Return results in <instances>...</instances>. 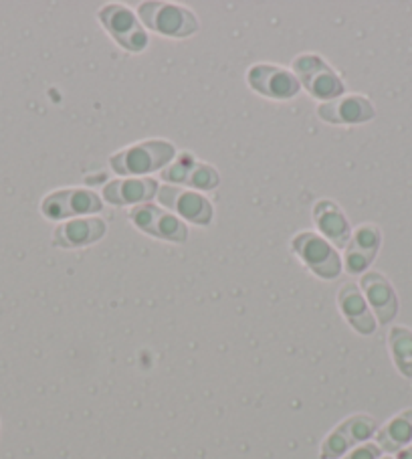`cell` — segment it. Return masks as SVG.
I'll return each mask as SVG.
<instances>
[{
    "instance_id": "6da1fadb",
    "label": "cell",
    "mask_w": 412,
    "mask_h": 459,
    "mask_svg": "<svg viewBox=\"0 0 412 459\" xmlns=\"http://www.w3.org/2000/svg\"><path fill=\"white\" fill-rule=\"evenodd\" d=\"M174 158H176V148L166 140H146L140 144L122 148L109 158L112 170L122 174L125 178L144 177L148 172L164 170Z\"/></svg>"
},
{
    "instance_id": "7a4b0ae2",
    "label": "cell",
    "mask_w": 412,
    "mask_h": 459,
    "mask_svg": "<svg viewBox=\"0 0 412 459\" xmlns=\"http://www.w3.org/2000/svg\"><path fill=\"white\" fill-rule=\"evenodd\" d=\"M291 74L299 79V83L309 91V96L320 100L322 104L342 98L346 91V85L339 75L315 53L297 55L291 61Z\"/></svg>"
},
{
    "instance_id": "3957f363",
    "label": "cell",
    "mask_w": 412,
    "mask_h": 459,
    "mask_svg": "<svg viewBox=\"0 0 412 459\" xmlns=\"http://www.w3.org/2000/svg\"><path fill=\"white\" fill-rule=\"evenodd\" d=\"M291 249L296 251L301 264H305L309 272L322 280H336L342 273V259L338 249L320 233H297L291 241Z\"/></svg>"
},
{
    "instance_id": "277c9868",
    "label": "cell",
    "mask_w": 412,
    "mask_h": 459,
    "mask_svg": "<svg viewBox=\"0 0 412 459\" xmlns=\"http://www.w3.org/2000/svg\"><path fill=\"white\" fill-rule=\"evenodd\" d=\"M140 21L154 33L170 39H186L198 30L196 14L174 3L140 4Z\"/></svg>"
},
{
    "instance_id": "5b68a950",
    "label": "cell",
    "mask_w": 412,
    "mask_h": 459,
    "mask_svg": "<svg viewBox=\"0 0 412 459\" xmlns=\"http://www.w3.org/2000/svg\"><path fill=\"white\" fill-rule=\"evenodd\" d=\"M103 209L98 193L90 188H63L47 195L41 201V212L51 221H69L77 217H91Z\"/></svg>"
},
{
    "instance_id": "8992f818",
    "label": "cell",
    "mask_w": 412,
    "mask_h": 459,
    "mask_svg": "<svg viewBox=\"0 0 412 459\" xmlns=\"http://www.w3.org/2000/svg\"><path fill=\"white\" fill-rule=\"evenodd\" d=\"M158 201H160L166 211H170L182 221L194 225H210L212 217H215V209L212 203L206 199L202 193L193 191V188L164 185L158 188Z\"/></svg>"
},
{
    "instance_id": "52a82bcc",
    "label": "cell",
    "mask_w": 412,
    "mask_h": 459,
    "mask_svg": "<svg viewBox=\"0 0 412 459\" xmlns=\"http://www.w3.org/2000/svg\"><path fill=\"white\" fill-rule=\"evenodd\" d=\"M160 178L168 185L193 188V191H215L220 185V174L215 166L196 160L193 152H180L160 172Z\"/></svg>"
},
{
    "instance_id": "ba28073f",
    "label": "cell",
    "mask_w": 412,
    "mask_h": 459,
    "mask_svg": "<svg viewBox=\"0 0 412 459\" xmlns=\"http://www.w3.org/2000/svg\"><path fill=\"white\" fill-rule=\"evenodd\" d=\"M98 19L107 30L109 35L116 39V43L124 47L125 51L140 53L148 47V33L142 27L136 14H133L128 6L122 4H106L101 6L98 13Z\"/></svg>"
},
{
    "instance_id": "9c48e42d",
    "label": "cell",
    "mask_w": 412,
    "mask_h": 459,
    "mask_svg": "<svg viewBox=\"0 0 412 459\" xmlns=\"http://www.w3.org/2000/svg\"><path fill=\"white\" fill-rule=\"evenodd\" d=\"M130 219L142 233L156 239L170 243H185L188 239V227L174 212L162 207H156L152 203L136 204L130 209Z\"/></svg>"
},
{
    "instance_id": "30bf717a",
    "label": "cell",
    "mask_w": 412,
    "mask_h": 459,
    "mask_svg": "<svg viewBox=\"0 0 412 459\" xmlns=\"http://www.w3.org/2000/svg\"><path fill=\"white\" fill-rule=\"evenodd\" d=\"M378 423L374 417L370 415H352L346 421L339 423L334 431H331L326 441H323L320 457L322 459H338L344 457L348 451L366 443L372 435L376 433Z\"/></svg>"
},
{
    "instance_id": "8fae6325",
    "label": "cell",
    "mask_w": 412,
    "mask_h": 459,
    "mask_svg": "<svg viewBox=\"0 0 412 459\" xmlns=\"http://www.w3.org/2000/svg\"><path fill=\"white\" fill-rule=\"evenodd\" d=\"M247 82L251 90H255L269 100H291L301 90L299 79L289 69L279 65H267V63L253 65L247 71Z\"/></svg>"
},
{
    "instance_id": "7c38bea8",
    "label": "cell",
    "mask_w": 412,
    "mask_h": 459,
    "mask_svg": "<svg viewBox=\"0 0 412 459\" xmlns=\"http://www.w3.org/2000/svg\"><path fill=\"white\" fill-rule=\"evenodd\" d=\"M106 221L101 217H77L63 221L53 231V245L63 249H79L98 243L106 235Z\"/></svg>"
},
{
    "instance_id": "4fadbf2b",
    "label": "cell",
    "mask_w": 412,
    "mask_h": 459,
    "mask_svg": "<svg viewBox=\"0 0 412 459\" xmlns=\"http://www.w3.org/2000/svg\"><path fill=\"white\" fill-rule=\"evenodd\" d=\"M360 290L364 298H366L374 318L382 324V326L384 324H391L396 318V314H399V298H396L392 283L388 281L382 273H364L360 280Z\"/></svg>"
},
{
    "instance_id": "5bb4252c",
    "label": "cell",
    "mask_w": 412,
    "mask_h": 459,
    "mask_svg": "<svg viewBox=\"0 0 412 459\" xmlns=\"http://www.w3.org/2000/svg\"><path fill=\"white\" fill-rule=\"evenodd\" d=\"M318 116L323 122L338 124V126H350V124H366L374 120L376 108L368 98L358 96H342L338 100L320 104Z\"/></svg>"
},
{
    "instance_id": "9a60e30c",
    "label": "cell",
    "mask_w": 412,
    "mask_h": 459,
    "mask_svg": "<svg viewBox=\"0 0 412 459\" xmlns=\"http://www.w3.org/2000/svg\"><path fill=\"white\" fill-rule=\"evenodd\" d=\"M382 243V233L376 225H360L356 231H352L350 243L346 245V257L344 264L350 273H362L372 265L376 259V253Z\"/></svg>"
},
{
    "instance_id": "2e32d148",
    "label": "cell",
    "mask_w": 412,
    "mask_h": 459,
    "mask_svg": "<svg viewBox=\"0 0 412 459\" xmlns=\"http://www.w3.org/2000/svg\"><path fill=\"white\" fill-rule=\"evenodd\" d=\"M158 180L150 177H133V178H117L109 180L103 186V199L116 207L125 204H144L150 203L158 195Z\"/></svg>"
},
{
    "instance_id": "e0dca14e",
    "label": "cell",
    "mask_w": 412,
    "mask_h": 459,
    "mask_svg": "<svg viewBox=\"0 0 412 459\" xmlns=\"http://www.w3.org/2000/svg\"><path fill=\"white\" fill-rule=\"evenodd\" d=\"M313 221L323 239L330 241L336 249H346L352 237V227L344 211L338 207V203L328 199L315 203Z\"/></svg>"
},
{
    "instance_id": "ac0fdd59",
    "label": "cell",
    "mask_w": 412,
    "mask_h": 459,
    "mask_svg": "<svg viewBox=\"0 0 412 459\" xmlns=\"http://www.w3.org/2000/svg\"><path fill=\"white\" fill-rule=\"evenodd\" d=\"M338 306L342 310L348 324L362 336L374 334L376 318L364 298L362 290L356 283H344L338 291Z\"/></svg>"
},
{
    "instance_id": "d6986e66",
    "label": "cell",
    "mask_w": 412,
    "mask_h": 459,
    "mask_svg": "<svg viewBox=\"0 0 412 459\" xmlns=\"http://www.w3.org/2000/svg\"><path fill=\"white\" fill-rule=\"evenodd\" d=\"M412 441V409L392 417L382 429L376 431V446L386 454H399Z\"/></svg>"
},
{
    "instance_id": "ffe728a7",
    "label": "cell",
    "mask_w": 412,
    "mask_h": 459,
    "mask_svg": "<svg viewBox=\"0 0 412 459\" xmlns=\"http://www.w3.org/2000/svg\"><path fill=\"white\" fill-rule=\"evenodd\" d=\"M388 344H391V354L400 370L402 377L412 378V330L404 326H394L388 332Z\"/></svg>"
},
{
    "instance_id": "44dd1931",
    "label": "cell",
    "mask_w": 412,
    "mask_h": 459,
    "mask_svg": "<svg viewBox=\"0 0 412 459\" xmlns=\"http://www.w3.org/2000/svg\"><path fill=\"white\" fill-rule=\"evenodd\" d=\"M380 454H382V449L376 443H362V446L354 447L344 459H380Z\"/></svg>"
},
{
    "instance_id": "7402d4cb",
    "label": "cell",
    "mask_w": 412,
    "mask_h": 459,
    "mask_svg": "<svg viewBox=\"0 0 412 459\" xmlns=\"http://www.w3.org/2000/svg\"><path fill=\"white\" fill-rule=\"evenodd\" d=\"M396 459H412V446L399 451V455H396Z\"/></svg>"
},
{
    "instance_id": "603a6c76",
    "label": "cell",
    "mask_w": 412,
    "mask_h": 459,
    "mask_svg": "<svg viewBox=\"0 0 412 459\" xmlns=\"http://www.w3.org/2000/svg\"><path fill=\"white\" fill-rule=\"evenodd\" d=\"M380 459H392V457H380Z\"/></svg>"
}]
</instances>
